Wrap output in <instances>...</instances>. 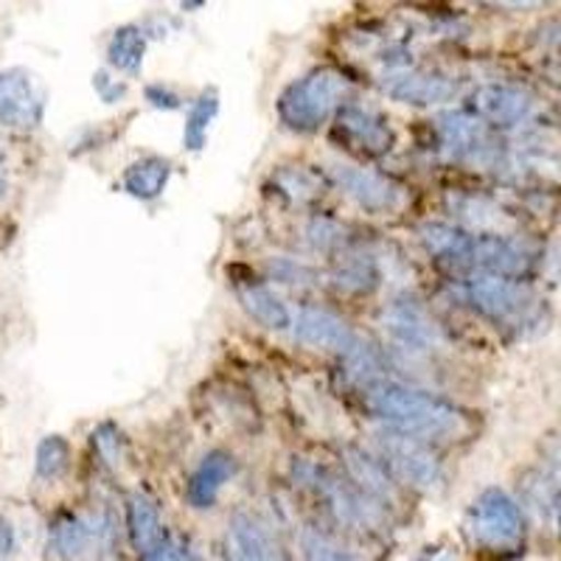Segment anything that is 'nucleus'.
Instances as JSON below:
<instances>
[{"label":"nucleus","mask_w":561,"mask_h":561,"mask_svg":"<svg viewBox=\"0 0 561 561\" xmlns=\"http://www.w3.org/2000/svg\"><path fill=\"white\" fill-rule=\"evenodd\" d=\"M530 107H534V99H530L528 90L503 82L478 88L472 93V104H469V110L489 127H514V124L528 118Z\"/></svg>","instance_id":"12"},{"label":"nucleus","mask_w":561,"mask_h":561,"mask_svg":"<svg viewBox=\"0 0 561 561\" xmlns=\"http://www.w3.org/2000/svg\"><path fill=\"white\" fill-rule=\"evenodd\" d=\"M270 273H273L278 280H284V284H307V278H312L314 275L309 267L289 262V259H280V262H275L273 267H270Z\"/></svg>","instance_id":"30"},{"label":"nucleus","mask_w":561,"mask_h":561,"mask_svg":"<svg viewBox=\"0 0 561 561\" xmlns=\"http://www.w3.org/2000/svg\"><path fill=\"white\" fill-rule=\"evenodd\" d=\"M0 163H7V152H3V147H0Z\"/></svg>","instance_id":"39"},{"label":"nucleus","mask_w":561,"mask_h":561,"mask_svg":"<svg viewBox=\"0 0 561 561\" xmlns=\"http://www.w3.org/2000/svg\"><path fill=\"white\" fill-rule=\"evenodd\" d=\"M345 466H348L351 480L359 485V491H365L368 497H377L382 503H390L396 491V478L390 474V469L385 466L382 458H374V455L363 453L357 447H345Z\"/></svg>","instance_id":"17"},{"label":"nucleus","mask_w":561,"mask_h":561,"mask_svg":"<svg viewBox=\"0 0 561 561\" xmlns=\"http://www.w3.org/2000/svg\"><path fill=\"white\" fill-rule=\"evenodd\" d=\"M275 183H278L280 194H287V197L298 199V203H307V199H314L318 197V183H314V178L309 172H295V169H287V172H280L278 178H275Z\"/></svg>","instance_id":"27"},{"label":"nucleus","mask_w":561,"mask_h":561,"mask_svg":"<svg viewBox=\"0 0 561 561\" xmlns=\"http://www.w3.org/2000/svg\"><path fill=\"white\" fill-rule=\"evenodd\" d=\"M37 474L43 480H59L70 469V444L62 435H45L37 444Z\"/></svg>","instance_id":"25"},{"label":"nucleus","mask_w":561,"mask_h":561,"mask_svg":"<svg viewBox=\"0 0 561 561\" xmlns=\"http://www.w3.org/2000/svg\"><path fill=\"white\" fill-rule=\"evenodd\" d=\"M293 332L298 343L312 345V348L340 351V354H345L351 345L357 343V334L351 332V325L345 323L340 314L318 307L304 309V312L295 318Z\"/></svg>","instance_id":"13"},{"label":"nucleus","mask_w":561,"mask_h":561,"mask_svg":"<svg viewBox=\"0 0 561 561\" xmlns=\"http://www.w3.org/2000/svg\"><path fill=\"white\" fill-rule=\"evenodd\" d=\"M93 88H96V93L102 96V102H107V104L118 102V99L127 93V84L113 82V79H110L104 70H99V73H96V79H93Z\"/></svg>","instance_id":"32"},{"label":"nucleus","mask_w":561,"mask_h":561,"mask_svg":"<svg viewBox=\"0 0 561 561\" xmlns=\"http://www.w3.org/2000/svg\"><path fill=\"white\" fill-rule=\"evenodd\" d=\"M332 284L337 293L368 295L379 287V267L370 255H348L332 273Z\"/></svg>","instance_id":"21"},{"label":"nucleus","mask_w":561,"mask_h":561,"mask_svg":"<svg viewBox=\"0 0 561 561\" xmlns=\"http://www.w3.org/2000/svg\"><path fill=\"white\" fill-rule=\"evenodd\" d=\"M440 147L453 160H469V163H489L497 147L491 140L489 124H483L472 110L444 113L438 118Z\"/></svg>","instance_id":"8"},{"label":"nucleus","mask_w":561,"mask_h":561,"mask_svg":"<svg viewBox=\"0 0 561 561\" xmlns=\"http://www.w3.org/2000/svg\"><path fill=\"white\" fill-rule=\"evenodd\" d=\"M419 239L435 262L447 264L455 273H463L466 255H469V248H472L474 233L458 228V225L427 222L419 230Z\"/></svg>","instance_id":"16"},{"label":"nucleus","mask_w":561,"mask_h":561,"mask_svg":"<svg viewBox=\"0 0 561 561\" xmlns=\"http://www.w3.org/2000/svg\"><path fill=\"white\" fill-rule=\"evenodd\" d=\"M354 82L337 68H318L289 84L278 96V118L293 133H318L332 115L345 107Z\"/></svg>","instance_id":"2"},{"label":"nucleus","mask_w":561,"mask_h":561,"mask_svg":"<svg viewBox=\"0 0 561 561\" xmlns=\"http://www.w3.org/2000/svg\"><path fill=\"white\" fill-rule=\"evenodd\" d=\"M14 548H18V536H14L12 523L0 517V556H12Z\"/></svg>","instance_id":"35"},{"label":"nucleus","mask_w":561,"mask_h":561,"mask_svg":"<svg viewBox=\"0 0 561 561\" xmlns=\"http://www.w3.org/2000/svg\"><path fill=\"white\" fill-rule=\"evenodd\" d=\"M458 293L474 312L497 325H519L534 309V295L523 280L497 278V275H466Z\"/></svg>","instance_id":"4"},{"label":"nucleus","mask_w":561,"mask_h":561,"mask_svg":"<svg viewBox=\"0 0 561 561\" xmlns=\"http://www.w3.org/2000/svg\"><path fill=\"white\" fill-rule=\"evenodd\" d=\"M307 237H309V244H312L314 250H323V253H329V250H337L340 244L345 242V228L337 222V219L318 217L309 222Z\"/></svg>","instance_id":"26"},{"label":"nucleus","mask_w":561,"mask_h":561,"mask_svg":"<svg viewBox=\"0 0 561 561\" xmlns=\"http://www.w3.org/2000/svg\"><path fill=\"white\" fill-rule=\"evenodd\" d=\"M534 39L542 45V48H548V51L561 54V20H550V23H545V26L536 28Z\"/></svg>","instance_id":"33"},{"label":"nucleus","mask_w":561,"mask_h":561,"mask_svg":"<svg viewBox=\"0 0 561 561\" xmlns=\"http://www.w3.org/2000/svg\"><path fill=\"white\" fill-rule=\"evenodd\" d=\"M415 561H447V556L444 553H427V556H421V559Z\"/></svg>","instance_id":"36"},{"label":"nucleus","mask_w":561,"mask_h":561,"mask_svg":"<svg viewBox=\"0 0 561 561\" xmlns=\"http://www.w3.org/2000/svg\"><path fill=\"white\" fill-rule=\"evenodd\" d=\"M239 300H242L244 312H248L255 323L264 325V329L280 332V329H289V325H293V314H289L287 304H284L273 289L264 287V284H255V280L242 284V287H239Z\"/></svg>","instance_id":"20"},{"label":"nucleus","mask_w":561,"mask_h":561,"mask_svg":"<svg viewBox=\"0 0 561 561\" xmlns=\"http://www.w3.org/2000/svg\"><path fill=\"white\" fill-rule=\"evenodd\" d=\"M7 194H9V183L3 178H0V203L7 199Z\"/></svg>","instance_id":"37"},{"label":"nucleus","mask_w":561,"mask_h":561,"mask_svg":"<svg viewBox=\"0 0 561 561\" xmlns=\"http://www.w3.org/2000/svg\"><path fill=\"white\" fill-rule=\"evenodd\" d=\"M466 530L478 548L491 553H508L523 545V511L503 489H485L466 514Z\"/></svg>","instance_id":"3"},{"label":"nucleus","mask_w":561,"mask_h":561,"mask_svg":"<svg viewBox=\"0 0 561 561\" xmlns=\"http://www.w3.org/2000/svg\"><path fill=\"white\" fill-rule=\"evenodd\" d=\"M385 329L396 343H402L404 348L424 351L435 343V325L427 318V312L410 298H399L390 304L385 312Z\"/></svg>","instance_id":"15"},{"label":"nucleus","mask_w":561,"mask_h":561,"mask_svg":"<svg viewBox=\"0 0 561 561\" xmlns=\"http://www.w3.org/2000/svg\"><path fill=\"white\" fill-rule=\"evenodd\" d=\"M334 135L343 140L345 149L363 154V158H382L393 149L396 140L385 115L357 107V104H345L334 115Z\"/></svg>","instance_id":"6"},{"label":"nucleus","mask_w":561,"mask_h":561,"mask_svg":"<svg viewBox=\"0 0 561 561\" xmlns=\"http://www.w3.org/2000/svg\"><path fill=\"white\" fill-rule=\"evenodd\" d=\"M233 474H237V458L230 453H225V449H210V453L199 460V466L192 472V478H188L185 500H188V505L197 511L210 508V505L217 503L222 485L228 483Z\"/></svg>","instance_id":"14"},{"label":"nucleus","mask_w":561,"mask_h":561,"mask_svg":"<svg viewBox=\"0 0 561 561\" xmlns=\"http://www.w3.org/2000/svg\"><path fill=\"white\" fill-rule=\"evenodd\" d=\"M144 561H192V556L185 553L180 545L169 542V539H163V542L158 545V548L152 550L149 556H144Z\"/></svg>","instance_id":"34"},{"label":"nucleus","mask_w":561,"mask_h":561,"mask_svg":"<svg viewBox=\"0 0 561 561\" xmlns=\"http://www.w3.org/2000/svg\"><path fill=\"white\" fill-rule=\"evenodd\" d=\"M365 404L382 424H388L390 433L408 438L447 440L458 438L469 427L463 410L447 399L388 379L365 390Z\"/></svg>","instance_id":"1"},{"label":"nucleus","mask_w":561,"mask_h":561,"mask_svg":"<svg viewBox=\"0 0 561 561\" xmlns=\"http://www.w3.org/2000/svg\"><path fill=\"white\" fill-rule=\"evenodd\" d=\"M230 561H239V559H230Z\"/></svg>","instance_id":"40"},{"label":"nucleus","mask_w":561,"mask_h":561,"mask_svg":"<svg viewBox=\"0 0 561 561\" xmlns=\"http://www.w3.org/2000/svg\"><path fill=\"white\" fill-rule=\"evenodd\" d=\"M144 93H147V102L158 110H178L183 104V99L172 88H167V84H149Z\"/></svg>","instance_id":"31"},{"label":"nucleus","mask_w":561,"mask_h":561,"mask_svg":"<svg viewBox=\"0 0 561 561\" xmlns=\"http://www.w3.org/2000/svg\"><path fill=\"white\" fill-rule=\"evenodd\" d=\"M556 519H559V528H561V494L556 497Z\"/></svg>","instance_id":"38"},{"label":"nucleus","mask_w":561,"mask_h":561,"mask_svg":"<svg viewBox=\"0 0 561 561\" xmlns=\"http://www.w3.org/2000/svg\"><path fill=\"white\" fill-rule=\"evenodd\" d=\"M219 113V96L214 90H205L199 93L197 102L192 104L188 110V118H185V129H183V144L185 149H192V152H199L205 147V140H208V129L214 124Z\"/></svg>","instance_id":"23"},{"label":"nucleus","mask_w":561,"mask_h":561,"mask_svg":"<svg viewBox=\"0 0 561 561\" xmlns=\"http://www.w3.org/2000/svg\"><path fill=\"white\" fill-rule=\"evenodd\" d=\"M385 93L393 102L413 104V107H433V104L453 102L460 93L455 77H447L440 70H396L385 82Z\"/></svg>","instance_id":"10"},{"label":"nucleus","mask_w":561,"mask_h":561,"mask_svg":"<svg viewBox=\"0 0 561 561\" xmlns=\"http://www.w3.org/2000/svg\"><path fill=\"white\" fill-rule=\"evenodd\" d=\"M379 447H382V460L396 483H408L419 491H433L444 483V469L424 440L388 433L379 438Z\"/></svg>","instance_id":"5"},{"label":"nucleus","mask_w":561,"mask_h":561,"mask_svg":"<svg viewBox=\"0 0 561 561\" xmlns=\"http://www.w3.org/2000/svg\"><path fill=\"white\" fill-rule=\"evenodd\" d=\"M172 178V160L149 154V158L135 160L133 167L124 172V192L135 199H158Z\"/></svg>","instance_id":"19"},{"label":"nucleus","mask_w":561,"mask_h":561,"mask_svg":"<svg viewBox=\"0 0 561 561\" xmlns=\"http://www.w3.org/2000/svg\"><path fill=\"white\" fill-rule=\"evenodd\" d=\"M127 528L133 548L140 556H149L163 542V525H160L158 505L144 491H135L133 497L127 500Z\"/></svg>","instance_id":"18"},{"label":"nucleus","mask_w":561,"mask_h":561,"mask_svg":"<svg viewBox=\"0 0 561 561\" xmlns=\"http://www.w3.org/2000/svg\"><path fill=\"white\" fill-rule=\"evenodd\" d=\"M528 270V253L505 237H497V233H478L463 264V273L469 275H497V278L511 280H523Z\"/></svg>","instance_id":"9"},{"label":"nucleus","mask_w":561,"mask_h":561,"mask_svg":"<svg viewBox=\"0 0 561 561\" xmlns=\"http://www.w3.org/2000/svg\"><path fill=\"white\" fill-rule=\"evenodd\" d=\"M329 174H332V183L340 192L348 194L368 214H388L402 199V188L393 180L379 172H370V169L334 167Z\"/></svg>","instance_id":"11"},{"label":"nucleus","mask_w":561,"mask_h":561,"mask_svg":"<svg viewBox=\"0 0 561 561\" xmlns=\"http://www.w3.org/2000/svg\"><path fill=\"white\" fill-rule=\"evenodd\" d=\"M304 548H307L309 561H359V559H354L351 553H345V550L334 548L329 539H323V536H318V534H307V539H304Z\"/></svg>","instance_id":"28"},{"label":"nucleus","mask_w":561,"mask_h":561,"mask_svg":"<svg viewBox=\"0 0 561 561\" xmlns=\"http://www.w3.org/2000/svg\"><path fill=\"white\" fill-rule=\"evenodd\" d=\"M93 444H96L99 455H102L110 466H118L124 449H122V435H118V430H115L113 424H104V427H99L96 433H93Z\"/></svg>","instance_id":"29"},{"label":"nucleus","mask_w":561,"mask_h":561,"mask_svg":"<svg viewBox=\"0 0 561 561\" xmlns=\"http://www.w3.org/2000/svg\"><path fill=\"white\" fill-rule=\"evenodd\" d=\"M144 54H147V37L138 26H122L115 28V34L110 37L107 45V62L122 73H140V65H144Z\"/></svg>","instance_id":"22"},{"label":"nucleus","mask_w":561,"mask_h":561,"mask_svg":"<svg viewBox=\"0 0 561 561\" xmlns=\"http://www.w3.org/2000/svg\"><path fill=\"white\" fill-rule=\"evenodd\" d=\"M45 93L23 68L0 70V127L34 129L43 122Z\"/></svg>","instance_id":"7"},{"label":"nucleus","mask_w":561,"mask_h":561,"mask_svg":"<svg viewBox=\"0 0 561 561\" xmlns=\"http://www.w3.org/2000/svg\"><path fill=\"white\" fill-rule=\"evenodd\" d=\"M90 545V528L84 519L73 517V514H62L51 528V548L59 559L73 561L84 556Z\"/></svg>","instance_id":"24"}]
</instances>
